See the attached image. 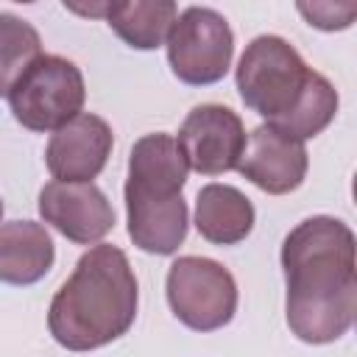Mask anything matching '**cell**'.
Instances as JSON below:
<instances>
[{"label": "cell", "mask_w": 357, "mask_h": 357, "mask_svg": "<svg viewBox=\"0 0 357 357\" xmlns=\"http://www.w3.org/2000/svg\"><path fill=\"white\" fill-rule=\"evenodd\" d=\"M310 167V156L304 142L276 131L273 126H257L240 156L237 170L268 195H287L301 187Z\"/></svg>", "instance_id": "11"}, {"label": "cell", "mask_w": 357, "mask_h": 357, "mask_svg": "<svg viewBox=\"0 0 357 357\" xmlns=\"http://www.w3.org/2000/svg\"><path fill=\"white\" fill-rule=\"evenodd\" d=\"M56 262V245L36 220L0 223V282L14 287L36 284Z\"/></svg>", "instance_id": "12"}, {"label": "cell", "mask_w": 357, "mask_h": 357, "mask_svg": "<svg viewBox=\"0 0 357 357\" xmlns=\"http://www.w3.org/2000/svg\"><path fill=\"white\" fill-rule=\"evenodd\" d=\"M187 162L176 137L153 131L139 137L128 153L126 215L128 237L145 254H176L187 237L190 215L181 195L187 181Z\"/></svg>", "instance_id": "4"}, {"label": "cell", "mask_w": 357, "mask_h": 357, "mask_svg": "<svg viewBox=\"0 0 357 357\" xmlns=\"http://www.w3.org/2000/svg\"><path fill=\"white\" fill-rule=\"evenodd\" d=\"M98 14L106 17L109 28L134 50H153L165 45L178 6L173 0H123V3H103Z\"/></svg>", "instance_id": "14"}, {"label": "cell", "mask_w": 357, "mask_h": 357, "mask_svg": "<svg viewBox=\"0 0 357 357\" xmlns=\"http://www.w3.org/2000/svg\"><path fill=\"white\" fill-rule=\"evenodd\" d=\"M237 92L243 103L276 131L304 142L318 137L337 114V89L276 33L254 36L237 61Z\"/></svg>", "instance_id": "2"}, {"label": "cell", "mask_w": 357, "mask_h": 357, "mask_svg": "<svg viewBox=\"0 0 357 357\" xmlns=\"http://www.w3.org/2000/svg\"><path fill=\"white\" fill-rule=\"evenodd\" d=\"M42 56L39 31L8 11H0V98L11 92L20 75Z\"/></svg>", "instance_id": "15"}, {"label": "cell", "mask_w": 357, "mask_h": 357, "mask_svg": "<svg viewBox=\"0 0 357 357\" xmlns=\"http://www.w3.org/2000/svg\"><path fill=\"white\" fill-rule=\"evenodd\" d=\"M290 332L312 346L343 337L357 312L354 231L329 215L301 220L282 243Z\"/></svg>", "instance_id": "1"}, {"label": "cell", "mask_w": 357, "mask_h": 357, "mask_svg": "<svg viewBox=\"0 0 357 357\" xmlns=\"http://www.w3.org/2000/svg\"><path fill=\"white\" fill-rule=\"evenodd\" d=\"M139 304L137 276L123 248L98 243L81 254L70 279L56 290L47 329L67 351H92L123 337Z\"/></svg>", "instance_id": "3"}, {"label": "cell", "mask_w": 357, "mask_h": 357, "mask_svg": "<svg viewBox=\"0 0 357 357\" xmlns=\"http://www.w3.org/2000/svg\"><path fill=\"white\" fill-rule=\"evenodd\" d=\"M245 139L248 137L240 114L220 103L192 106L176 134L187 167L201 176H220L237 170Z\"/></svg>", "instance_id": "8"}, {"label": "cell", "mask_w": 357, "mask_h": 357, "mask_svg": "<svg viewBox=\"0 0 357 357\" xmlns=\"http://www.w3.org/2000/svg\"><path fill=\"white\" fill-rule=\"evenodd\" d=\"M112 148V126L92 112H81L50 134L45 148V165L56 181L89 184L106 167Z\"/></svg>", "instance_id": "9"}, {"label": "cell", "mask_w": 357, "mask_h": 357, "mask_svg": "<svg viewBox=\"0 0 357 357\" xmlns=\"http://www.w3.org/2000/svg\"><path fill=\"white\" fill-rule=\"evenodd\" d=\"M39 215L78 245H98L114 229V209L98 184L47 181L39 192Z\"/></svg>", "instance_id": "10"}, {"label": "cell", "mask_w": 357, "mask_h": 357, "mask_svg": "<svg viewBox=\"0 0 357 357\" xmlns=\"http://www.w3.org/2000/svg\"><path fill=\"white\" fill-rule=\"evenodd\" d=\"M14 120L36 134H47L81 114L86 86L81 70L53 53H42L6 95Z\"/></svg>", "instance_id": "5"}, {"label": "cell", "mask_w": 357, "mask_h": 357, "mask_svg": "<svg viewBox=\"0 0 357 357\" xmlns=\"http://www.w3.org/2000/svg\"><path fill=\"white\" fill-rule=\"evenodd\" d=\"M254 204L231 184H206L195 195V229L215 245H237L254 229Z\"/></svg>", "instance_id": "13"}, {"label": "cell", "mask_w": 357, "mask_h": 357, "mask_svg": "<svg viewBox=\"0 0 357 357\" xmlns=\"http://www.w3.org/2000/svg\"><path fill=\"white\" fill-rule=\"evenodd\" d=\"M298 11L307 17L310 25L321 28V31H343L354 22L357 8L354 6H335V3H298Z\"/></svg>", "instance_id": "16"}, {"label": "cell", "mask_w": 357, "mask_h": 357, "mask_svg": "<svg viewBox=\"0 0 357 357\" xmlns=\"http://www.w3.org/2000/svg\"><path fill=\"white\" fill-rule=\"evenodd\" d=\"M165 293L173 315L195 332L223 329L237 312V282L209 257H178L167 268Z\"/></svg>", "instance_id": "6"}, {"label": "cell", "mask_w": 357, "mask_h": 357, "mask_svg": "<svg viewBox=\"0 0 357 357\" xmlns=\"http://www.w3.org/2000/svg\"><path fill=\"white\" fill-rule=\"evenodd\" d=\"M165 45L173 75L190 86L218 84L229 73L234 56V33L226 17L206 6L184 8Z\"/></svg>", "instance_id": "7"}, {"label": "cell", "mask_w": 357, "mask_h": 357, "mask_svg": "<svg viewBox=\"0 0 357 357\" xmlns=\"http://www.w3.org/2000/svg\"><path fill=\"white\" fill-rule=\"evenodd\" d=\"M0 218H3V201H0Z\"/></svg>", "instance_id": "17"}]
</instances>
